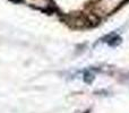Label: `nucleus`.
Instances as JSON below:
<instances>
[{"mask_svg": "<svg viewBox=\"0 0 129 113\" xmlns=\"http://www.w3.org/2000/svg\"><path fill=\"white\" fill-rule=\"evenodd\" d=\"M105 40H107L105 42L109 43L110 45H117L120 43V37L117 35H110V36H108Z\"/></svg>", "mask_w": 129, "mask_h": 113, "instance_id": "nucleus-1", "label": "nucleus"}, {"mask_svg": "<svg viewBox=\"0 0 129 113\" xmlns=\"http://www.w3.org/2000/svg\"><path fill=\"white\" fill-rule=\"evenodd\" d=\"M122 80H123V83H126V84L129 85V73H128V75H126L125 77H123Z\"/></svg>", "mask_w": 129, "mask_h": 113, "instance_id": "nucleus-3", "label": "nucleus"}, {"mask_svg": "<svg viewBox=\"0 0 129 113\" xmlns=\"http://www.w3.org/2000/svg\"><path fill=\"white\" fill-rule=\"evenodd\" d=\"M94 79V75L91 72V71H87L86 73H85V78H84V80L86 83H92V80Z\"/></svg>", "mask_w": 129, "mask_h": 113, "instance_id": "nucleus-2", "label": "nucleus"}]
</instances>
